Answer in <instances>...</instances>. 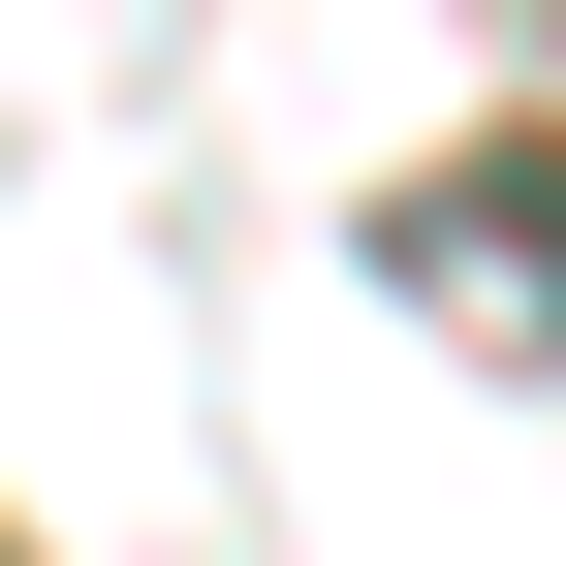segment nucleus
<instances>
[{"label": "nucleus", "mask_w": 566, "mask_h": 566, "mask_svg": "<svg viewBox=\"0 0 566 566\" xmlns=\"http://www.w3.org/2000/svg\"><path fill=\"white\" fill-rule=\"evenodd\" d=\"M378 283L441 346H535V378H566V126H472L441 189H378Z\"/></svg>", "instance_id": "1"}]
</instances>
